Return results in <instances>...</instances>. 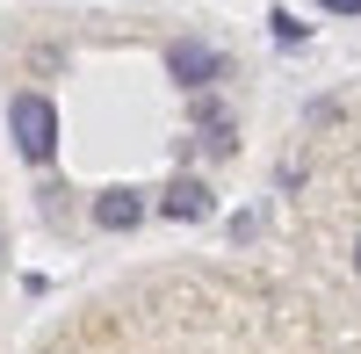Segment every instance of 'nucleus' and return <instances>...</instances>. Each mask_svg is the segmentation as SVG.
<instances>
[{"instance_id":"obj_1","label":"nucleus","mask_w":361,"mask_h":354,"mask_svg":"<svg viewBox=\"0 0 361 354\" xmlns=\"http://www.w3.org/2000/svg\"><path fill=\"white\" fill-rule=\"evenodd\" d=\"M8 130H15V152L37 159V166L58 152V109H51L44 94H15V102H8Z\"/></svg>"},{"instance_id":"obj_2","label":"nucleus","mask_w":361,"mask_h":354,"mask_svg":"<svg viewBox=\"0 0 361 354\" xmlns=\"http://www.w3.org/2000/svg\"><path fill=\"white\" fill-rule=\"evenodd\" d=\"M166 73H173L180 87H188V94H202L209 80H224V58L209 51V44H195V37H180V44L166 51Z\"/></svg>"},{"instance_id":"obj_3","label":"nucleus","mask_w":361,"mask_h":354,"mask_svg":"<svg viewBox=\"0 0 361 354\" xmlns=\"http://www.w3.org/2000/svg\"><path fill=\"white\" fill-rule=\"evenodd\" d=\"M188 123H195V138H202V152H217V159L238 145V116H231L217 94H195V102H188Z\"/></svg>"},{"instance_id":"obj_4","label":"nucleus","mask_w":361,"mask_h":354,"mask_svg":"<svg viewBox=\"0 0 361 354\" xmlns=\"http://www.w3.org/2000/svg\"><path fill=\"white\" fill-rule=\"evenodd\" d=\"M159 210H166L173 224H202V217H209V188L195 181V173H173L166 195H159Z\"/></svg>"},{"instance_id":"obj_5","label":"nucleus","mask_w":361,"mask_h":354,"mask_svg":"<svg viewBox=\"0 0 361 354\" xmlns=\"http://www.w3.org/2000/svg\"><path fill=\"white\" fill-rule=\"evenodd\" d=\"M137 217H145V195H137V188H109V195L94 202V224H102V231H130Z\"/></svg>"},{"instance_id":"obj_6","label":"nucleus","mask_w":361,"mask_h":354,"mask_svg":"<svg viewBox=\"0 0 361 354\" xmlns=\"http://www.w3.org/2000/svg\"><path fill=\"white\" fill-rule=\"evenodd\" d=\"M267 22H275V37H282V44H304V22H296L289 8H275V15H267Z\"/></svg>"},{"instance_id":"obj_7","label":"nucleus","mask_w":361,"mask_h":354,"mask_svg":"<svg viewBox=\"0 0 361 354\" xmlns=\"http://www.w3.org/2000/svg\"><path fill=\"white\" fill-rule=\"evenodd\" d=\"M325 15H361V0H318Z\"/></svg>"},{"instance_id":"obj_8","label":"nucleus","mask_w":361,"mask_h":354,"mask_svg":"<svg viewBox=\"0 0 361 354\" xmlns=\"http://www.w3.org/2000/svg\"><path fill=\"white\" fill-rule=\"evenodd\" d=\"M354 275H361V239H354Z\"/></svg>"}]
</instances>
